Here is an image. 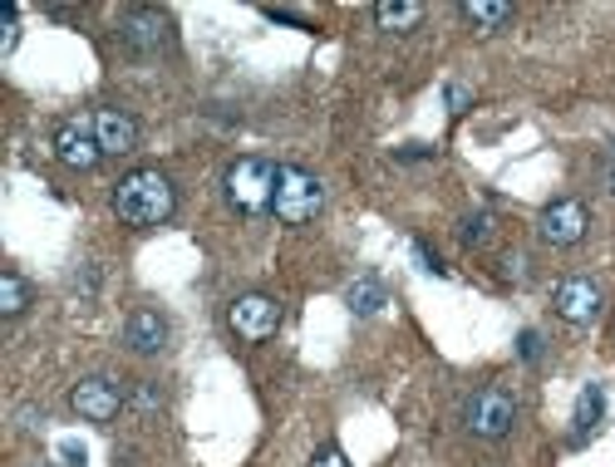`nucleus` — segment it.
Masks as SVG:
<instances>
[{"instance_id": "1", "label": "nucleus", "mask_w": 615, "mask_h": 467, "mask_svg": "<svg viewBox=\"0 0 615 467\" xmlns=\"http://www.w3.org/2000/svg\"><path fill=\"white\" fill-rule=\"evenodd\" d=\"M113 212H119L123 226H138V232L144 226H163L177 212V187L158 168H138V173H128L113 187Z\"/></svg>"}, {"instance_id": "2", "label": "nucleus", "mask_w": 615, "mask_h": 467, "mask_svg": "<svg viewBox=\"0 0 615 467\" xmlns=\"http://www.w3.org/2000/svg\"><path fill=\"white\" fill-rule=\"evenodd\" d=\"M276 177H281V168L271 163V158H236V163L226 168V202L242 217L271 212V202H276Z\"/></svg>"}, {"instance_id": "3", "label": "nucleus", "mask_w": 615, "mask_h": 467, "mask_svg": "<svg viewBox=\"0 0 615 467\" xmlns=\"http://www.w3.org/2000/svg\"><path fill=\"white\" fill-rule=\"evenodd\" d=\"M463 428H468L472 438H482V443H497V438H507L517 428V398L507 394L503 384L478 389V394L463 404Z\"/></svg>"}, {"instance_id": "4", "label": "nucleus", "mask_w": 615, "mask_h": 467, "mask_svg": "<svg viewBox=\"0 0 615 467\" xmlns=\"http://www.w3.org/2000/svg\"><path fill=\"white\" fill-rule=\"evenodd\" d=\"M320 207H325V187H320V177H310L306 168H281L271 212H276L286 226H306V222H316L320 217Z\"/></svg>"}, {"instance_id": "5", "label": "nucleus", "mask_w": 615, "mask_h": 467, "mask_svg": "<svg viewBox=\"0 0 615 467\" xmlns=\"http://www.w3.org/2000/svg\"><path fill=\"white\" fill-rule=\"evenodd\" d=\"M226 320H232L236 340H246V345H261V340H271L281 330V305L271 300V295H236L232 310H226Z\"/></svg>"}, {"instance_id": "6", "label": "nucleus", "mask_w": 615, "mask_h": 467, "mask_svg": "<svg viewBox=\"0 0 615 467\" xmlns=\"http://www.w3.org/2000/svg\"><path fill=\"white\" fill-rule=\"evenodd\" d=\"M54 152H60V163H64V168H79V173L99 168L103 148H99V133H94V113L64 119L60 128H54Z\"/></svg>"}, {"instance_id": "7", "label": "nucleus", "mask_w": 615, "mask_h": 467, "mask_svg": "<svg viewBox=\"0 0 615 467\" xmlns=\"http://www.w3.org/2000/svg\"><path fill=\"white\" fill-rule=\"evenodd\" d=\"M537 232H542V242H552V246H576L586 232H591V212H586V202H576V197H556V202L542 207Z\"/></svg>"}, {"instance_id": "8", "label": "nucleus", "mask_w": 615, "mask_h": 467, "mask_svg": "<svg viewBox=\"0 0 615 467\" xmlns=\"http://www.w3.org/2000/svg\"><path fill=\"white\" fill-rule=\"evenodd\" d=\"M552 305L566 325H591V320L601 316V285H595L591 275H566V281H556Z\"/></svg>"}, {"instance_id": "9", "label": "nucleus", "mask_w": 615, "mask_h": 467, "mask_svg": "<svg viewBox=\"0 0 615 467\" xmlns=\"http://www.w3.org/2000/svg\"><path fill=\"white\" fill-rule=\"evenodd\" d=\"M119 40L134 54H158L173 45V21L163 11H128L119 21Z\"/></svg>"}, {"instance_id": "10", "label": "nucleus", "mask_w": 615, "mask_h": 467, "mask_svg": "<svg viewBox=\"0 0 615 467\" xmlns=\"http://www.w3.org/2000/svg\"><path fill=\"white\" fill-rule=\"evenodd\" d=\"M70 404L79 418H89V423H109V418H119L123 408V389L113 384V379H79V384L70 389Z\"/></svg>"}, {"instance_id": "11", "label": "nucleus", "mask_w": 615, "mask_h": 467, "mask_svg": "<svg viewBox=\"0 0 615 467\" xmlns=\"http://www.w3.org/2000/svg\"><path fill=\"white\" fill-rule=\"evenodd\" d=\"M94 133H99L103 158H123L138 148V123L123 109H94Z\"/></svg>"}, {"instance_id": "12", "label": "nucleus", "mask_w": 615, "mask_h": 467, "mask_svg": "<svg viewBox=\"0 0 615 467\" xmlns=\"http://www.w3.org/2000/svg\"><path fill=\"white\" fill-rule=\"evenodd\" d=\"M123 345L134 349V355H144V359H153V355H163L168 349V320H163V310H134L128 316V325H123Z\"/></svg>"}, {"instance_id": "13", "label": "nucleus", "mask_w": 615, "mask_h": 467, "mask_svg": "<svg viewBox=\"0 0 615 467\" xmlns=\"http://www.w3.org/2000/svg\"><path fill=\"white\" fill-rule=\"evenodd\" d=\"M463 21L478 35H492L513 21V5H507V0H463Z\"/></svg>"}, {"instance_id": "14", "label": "nucleus", "mask_w": 615, "mask_h": 467, "mask_svg": "<svg viewBox=\"0 0 615 467\" xmlns=\"http://www.w3.org/2000/svg\"><path fill=\"white\" fill-rule=\"evenodd\" d=\"M601 414H605V389L601 384H586L581 389V398H576V418H571V443H586V438L595 433V423H601Z\"/></svg>"}, {"instance_id": "15", "label": "nucleus", "mask_w": 615, "mask_h": 467, "mask_svg": "<svg viewBox=\"0 0 615 467\" xmlns=\"http://www.w3.org/2000/svg\"><path fill=\"white\" fill-rule=\"evenodd\" d=\"M374 21H380L384 35H404L423 21V5L419 0H384V5H374Z\"/></svg>"}, {"instance_id": "16", "label": "nucleus", "mask_w": 615, "mask_h": 467, "mask_svg": "<svg viewBox=\"0 0 615 467\" xmlns=\"http://www.w3.org/2000/svg\"><path fill=\"white\" fill-rule=\"evenodd\" d=\"M345 305L355 310V316H380V310H384V285H380V275H359V281L345 291Z\"/></svg>"}, {"instance_id": "17", "label": "nucleus", "mask_w": 615, "mask_h": 467, "mask_svg": "<svg viewBox=\"0 0 615 467\" xmlns=\"http://www.w3.org/2000/svg\"><path fill=\"white\" fill-rule=\"evenodd\" d=\"M30 310V281L21 271H0V316H25Z\"/></svg>"}, {"instance_id": "18", "label": "nucleus", "mask_w": 615, "mask_h": 467, "mask_svg": "<svg viewBox=\"0 0 615 467\" xmlns=\"http://www.w3.org/2000/svg\"><path fill=\"white\" fill-rule=\"evenodd\" d=\"M488 232H492V217L488 212H472V217H463V226H458V236L468 246H478V242H488Z\"/></svg>"}, {"instance_id": "19", "label": "nucleus", "mask_w": 615, "mask_h": 467, "mask_svg": "<svg viewBox=\"0 0 615 467\" xmlns=\"http://www.w3.org/2000/svg\"><path fill=\"white\" fill-rule=\"evenodd\" d=\"M310 467H349V457L340 453L335 443H325V447H316V457H310Z\"/></svg>"}, {"instance_id": "20", "label": "nucleus", "mask_w": 615, "mask_h": 467, "mask_svg": "<svg viewBox=\"0 0 615 467\" xmlns=\"http://www.w3.org/2000/svg\"><path fill=\"white\" fill-rule=\"evenodd\" d=\"M517 355H522L527 365H537V359H542V335H537V330H522V340H517Z\"/></svg>"}, {"instance_id": "21", "label": "nucleus", "mask_w": 615, "mask_h": 467, "mask_svg": "<svg viewBox=\"0 0 615 467\" xmlns=\"http://www.w3.org/2000/svg\"><path fill=\"white\" fill-rule=\"evenodd\" d=\"M134 404L144 408V414H153V408H163V389H158V384H138Z\"/></svg>"}, {"instance_id": "22", "label": "nucleus", "mask_w": 615, "mask_h": 467, "mask_svg": "<svg viewBox=\"0 0 615 467\" xmlns=\"http://www.w3.org/2000/svg\"><path fill=\"white\" fill-rule=\"evenodd\" d=\"M414 256H419V261H423V271H433V275H443V261H439V251H433V246H429V242H423V236H419V242H414Z\"/></svg>"}, {"instance_id": "23", "label": "nucleus", "mask_w": 615, "mask_h": 467, "mask_svg": "<svg viewBox=\"0 0 615 467\" xmlns=\"http://www.w3.org/2000/svg\"><path fill=\"white\" fill-rule=\"evenodd\" d=\"M15 35H21V30H15V11H11V15H5V40H0V54L15 50Z\"/></svg>"}, {"instance_id": "24", "label": "nucleus", "mask_w": 615, "mask_h": 467, "mask_svg": "<svg viewBox=\"0 0 615 467\" xmlns=\"http://www.w3.org/2000/svg\"><path fill=\"white\" fill-rule=\"evenodd\" d=\"M448 103H453V113H463V103H468V89H458V84H453V89H448Z\"/></svg>"}]
</instances>
